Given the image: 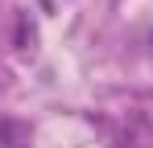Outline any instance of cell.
I'll return each instance as SVG.
<instances>
[{
  "label": "cell",
  "instance_id": "1",
  "mask_svg": "<svg viewBox=\"0 0 153 148\" xmlns=\"http://www.w3.org/2000/svg\"><path fill=\"white\" fill-rule=\"evenodd\" d=\"M112 148H149L153 144V123L145 111H128L124 119L116 123V132H112Z\"/></svg>",
  "mask_w": 153,
  "mask_h": 148
},
{
  "label": "cell",
  "instance_id": "2",
  "mask_svg": "<svg viewBox=\"0 0 153 148\" xmlns=\"http://www.w3.org/2000/svg\"><path fill=\"white\" fill-rule=\"evenodd\" d=\"M33 144V132L21 119H0V148H29Z\"/></svg>",
  "mask_w": 153,
  "mask_h": 148
},
{
  "label": "cell",
  "instance_id": "3",
  "mask_svg": "<svg viewBox=\"0 0 153 148\" xmlns=\"http://www.w3.org/2000/svg\"><path fill=\"white\" fill-rule=\"evenodd\" d=\"M17 49H33V25L25 12H17Z\"/></svg>",
  "mask_w": 153,
  "mask_h": 148
}]
</instances>
